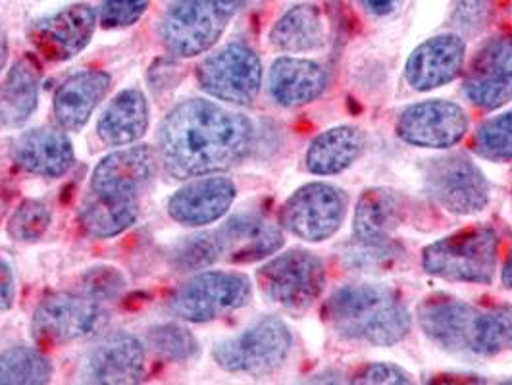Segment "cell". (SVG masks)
Masks as SVG:
<instances>
[{
    "label": "cell",
    "mask_w": 512,
    "mask_h": 385,
    "mask_svg": "<svg viewBox=\"0 0 512 385\" xmlns=\"http://www.w3.org/2000/svg\"><path fill=\"white\" fill-rule=\"evenodd\" d=\"M426 191L437 205L457 216H472L489 203L484 172L466 156L449 154L426 166Z\"/></svg>",
    "instance_id": "8fae6325"
},
{
    "label": "cell",
    "mask_w": 512,
    "mask_h": 385,
    "mask_svg": "<svg viewBox=\"0 0 512 385\" xmlns=\"http://www.w3.org/2000/svg\"><path fill=\"white\" fill-rule=\"evenodd\" d=\"M95 24V10L87 4H76L35 22L27 35L35 51L45 60L64 62L91 43Z\"/></svg>",
    "instance_id": "9a60e30c"
},
{
    "label": "cell",
    "mask_w": 512,
    "mask_h": 385,
    "mask_svg": "<svg viewBox=\"0 0 512 385\" xmlns=\"http://www.w3.org/2000/svg\"><path fill=\"white\" fill-rule=\"evenodd\" d=\"M149 128V104L141 91H122L106 106L97 133L110 147H124L139 141Z\"/></svg>",
    "instance_id": "4316f807"
},
{
    "label": "cell",
    "mask_w": 512,
    "mask_h": 385,
    "mask_svg": "<svg viewBox=\"0 0 512 385\" xmlns=\"http://www.w3.org/2000/svg\"><path fill=\"white\" fill-rule=\"evenodd\" d=\"M214 231L222 247V258L235 264L270 257L283 245L282 230L256 214H237Z\"/></svg>",
    "instance_id": "ac0fdd59"
},
{
    "label": "cell",
    "mask_w": 512,
    "mask_h": 385,
    "mask_svg": "<svg viewBox=\"0 0 512 385\" xmlns=\"http://www.w3.org/2000/svg\"><path fill=\"white\" fill-rule=\"evenodd\" d=\"M470 128L468 116L451 101L410 104L397 120L401 141L422 149H451L461 143Z\"/></svg>",
    "instance_id": "4fadbf2b"
},
{
    "label": "cell",
    "mask_w": 512,
    "mask_h": 385,
    "mask_svg": "<svg viewBox=\"0 0 512 385\" xmlns=\"http://www.w3.org/2000/svg\"><path fill=\"white\" fill-rule=\"evenodd\" d=\"M499 258V235L489 226L457 231L424 249L422 266L447 282H493Z\"/></svg>",
    "instance_id": "277c9868"
},
{
    "label": "cell",
    "mask_w": 512,
    "mask_h": 385,
    "mask_svg": "<svg viewBox=\"0 0 512 385\" xmlns=\"http://www.w3.org/2000/svg\"><path fill=\"white\" fill-rule=\"evenodd\" d=\"M345 195L324 181L307 183L297 189L282 206L280 224L291 235L320 243L333 237L345 220Z\"/></svg>",
    "instance_id": "30bf717a"
},
{
    "label": "cell",
    "mask_w": 512,
    "mask_h": 385,
    "mask_svg": "<svg viewBox=\"0 0 512 385\" xmlns=\"http://www.w3.org/2000/svg\"><path fill=\"white\" fill-rule=\"evenodd\" d=\"M16 162L35 176L60 178L76 162L74 147L60 129L39 128L24 133L14 147Z\"/></svg>",
    "instance_id": "44dd1931"
},
{
    "label": "cell",
    "mask_w": 512,
    "mask_h": 385,
    "mask_svg": "<svg viewBox=\"0 0 512 385\" xmlns=\"http://www.w3.org/2000/svg\"><path fill=\"white\" fill-rule=\"evenodd\" d=\"M197 79L201 89L214 99L249 106L262 87V64L251 47L230 43L201 62Z\"/></svg>",
    "instance_id": "9c48e42d"
},
{
    "label": "cell",
    "mask_w": 512,
    "mask_h": 385,
    "mask_svg": "<svg viewBox=\"0 0 512 385\" xmlns=\"http://www.w3.org/2000/svg\"><path fill=\"white\" fill-rule=\"evenodd\" d=\"M466 45L459 35L443 33L416 47L407 60L405 79L414 91H432L461 76Z\"/></svg>",
    "instance_id": "e0dca14e"
},
{
    "label": "cell",
    "mask_w": 512,
    "mask_h": 385,
    "mask_svg": "<svg viewBox=\"0 0 512 385\" xmlns=\"http://www.w3.org/2000/svg\"><path fill=\"white\" fill-rule=\"evenodd\" d=\"M153 153L147 145L108 154L97 164L89 191L114 197H139V189L151 180Z\"/></svg>",
    "instance_id": "ffe728a7"
},
{
    "label": "cell",
    "mask_w": 512,
    "mask_h": 385,
    "mask_svg": "<svg viewBox=\"0 0 512 385\" xmlns=\"http://www.w3.org/2000/svg\"><path fill=\"white\" fill-rule=\"evenodd\" d=\"M489 0H461L453 14V22L464 33H476L486 26Z\"/></svg>",
    "instance_id": "8d00e7d4"
},
{
    "label": "cell",
    "mask_w": 512,
    "mask_h": 385,
    "mask_svg": "<svg viewBox=\"0 0 512 385\" xmlns=\"http://www.w3.org/2000/svg\"><path fill=\"white\" fill-rule=\"evenodd\" d=\"M145 374V349L137 337H106L83 360L81 380L87 384H137Z\"/></svg>",
    "instance_id": "2e32d148"
},
{
    "label": "cell",
    "mask_w": 512,
    "mask_h": 385,
    "mask_svg": "<svg viewBox=\"0 0 512 385\" xmlns=\"http://www.w3.org/2000/svg\"><path fill=\"white\" fill-rule=\"evenodd\" d=\"M291 345L293 337L289 328L280 318L268 316L258 320L243 334L218 343L214 359L220 368L228 372L268 376L282 368L289 357Z\"/></svg>",
    "instance_id": "52a82bcc"
},
{
    "label": "cell",
    "mask_w": 512,
    "mask_h": 385,
    "mask_svg": "<svg viewBox=\"0 0 512 385\" xmlns=\"http://www.w3.org/2000/svg\"><path fill=\"white\" fill-rule=\"evenodd\" d=\"M6 60H8V37H6V33L0 29V72H2V68L6 66Z\"/></svg>",
    "instance_id": "60d3db41"
},
{
    "label": "cell",
    "mask_w": 512,
    "mask_h": 385,
    "mask_svg": "<svg viewBox=\"0 0 512 385\" xmlns=\"http://www.w3.org/2000/svg\"><path fill=\"white\" fill-rule=\"evenodd\" d=\"M405 220V199L387 187L362 193L355 210L353 233L360 245L391 243L393 231Z\"/></svg>",
    "instance_id": "603a6c76"
},
{
    "label": "cell",
    "mask_w": 512,
    "mask_h": 385,
    "mask_svg": "<svg viewBox=\"0 0 512 385\" xmlns=\"http://www.w3.org/2000/svg\"><path fill=\"white\" fill-rule=\"evenodd\" d=\"M270 95L285 108H297L316 101L328 87L326 70L307 58L283 56L270 70Z\"/></svg>",
    "instance_id": "7402d4cb"
},
{
    "label": "cell",
    "mask_w": 512,
    "mask_h": 385,
    "mask_svg": "<svg viewBox=\"0 0 512 385\" xmlns=\"http://www.w3.org/2000/svg\"><path fill=\"white\" fill-rule=\"evenodd\" d=\"M104 318L106 312L101 301L85 293H54L35 310L31 332L39 345L56 347L95 334L103 326Z\"/></svg>",
    "instance_id": "7c38bea8"
},
{
    "label": "cell",
    "mask_w": 512,
    "mask_h": 385,
    "mask_svg": "<svg viewBox=\"0 0 512 385\" xmlns=\"http://www.w3.org/2000/svg\"><path fill=\"white\" fill-rule=\"evenodd\" d=\"M112 79L101 70L81 72L66 79L54 97V116L66 131L83 128L103 101Z\"/></svg>",
    "instance_id": "cb8c5ba5"
},
{
    "label": "cell",
    "mask_w": 512,
    "mask_h": 385,
    "mask_svg": "<svg viewBox=\"0 0 512 385\" xmlns=\"http://www.w3.org/2000/svg\"><path fill=\"white\" fill-rule=\"evenodd\" d=\"M16 297V285H14V276L4 258H0V312L8 310L14 305Z\"/></svg>",
    "instance_id": "f35d334b"
},
{
    "label": "cell",
    "mask_w": 512,
    "mask_h": 385,
    "mask_svg": "<svg viewBox=\"0 0 512 385\" xmlns=\"http://www.w3.org/2000/svg\"><path fill=\"white\" fill-rule=\"evenodd\" d=\"M272 45L283 52L318 51L326 45L322 12L312 4L289 8L270 31Z\"/></svg>",
    "instance_id": "83f0119b"
},
{
    "label": "cell",
    "mask_w": 512,
    "mask_h": 385,
    "mask_svg": "<svg viewBox=\"0 0 512 385\" xmlns=\"http://www.w3.org/2000/svg\"><path fill=\"white\" fill-rule=\"evenodd\" d=\"M474 151L489 160H512V110L478 128Z\"/></svg>",
    "instance_id": "1f68e13d"
},
{
    "label": "cell",
    "mask_w": 512,
    "mask_h": 385,
    "mask_svg": "<svg viewBox=\"0 0 512 385\" xmlns=\"http://www.w3.org/2000/svg\"><path fill=\"white\" fill-rule=\"evenodd\" d=\"M139 214V197H114L89 191L79 220L83 230L93 237H114L133 226Z\"/></svg>",
    "instance_id": "f1b7e54d"
},
{
    "label": "cell",
    "mask_w": 512,
    "mask_h": 385,
    "mask_svg": "<svg viewBox=\"0 0 512 385\" xmlns=\"http://www.w3.org/2000/svg\"><path fill=\"white\" fill-rule=\"evenodd\" d=\"M151 0H106L101 10V24L106 29L133 26L147 12Z\"/></svg>",
    "instance_id": "d590c367"
},
{
    "label": "cell",
    "mask_w": 512,
    "mask_h": 385,
    "mask_svg": "<svg viewBox=\"0 0 512 385\" xmlns=\"http://www.w3.org/2000/svg\"><path fill=\"white\" fill-rule=\"evenodd\" d=\"M245 0H176L160 22L164 49L178 58L210 51Z\"/></svg>",
    "instance_id": "5b68a950"
},
{
    "label": "cell",
    "mask_w": 512,
    "mask_h": 385,
    "mask_svg": "<svg viewBox=\"0 0 512 385\" xmlns=\"http://www.w3.org/2000/svg\"><path fill=\"white\" fill-rule=\"evenodd\" d=\"M251 295L245 274L212 270L183 283L170 299V310L185 322L203 324L245 307Z\"/></svg>",
    "instance_id": "ba28073f"
},
{
    "label": "cell",
    "mask_w": 512,
    "mask_h": 385,
    "mask_svg": "<svg viewBox=\"0 0 512 385\" xmlns=\"http://www.w3.org/2000/svg\"><path fill=\"white\" fill-rule=\"evenodd\" d=\"M422 332L439 347L476 357L512 351V307H476L449 295H434L418 307Z\"/></svg>",
    "instance_id": "7a4b0ae2"
},
{
    "label": "cell",
    "mask_w": 512,
    "mask_h": 385,
    "mask_svg": "<svg viewBox=\"0 0 512 385\" xmlns=\"http://www.w3.org/2000/svg\"><path fill=\"white\" fill-rule=\"evenodd\" d=\"M255 128L239 112L191 99L178 104L158 128V156L176 180L203 178L239 164L253 147Z\"/></svg>",
    "instance_id": "6da1fadb"
},
{
    "label": "cell",
    "mask_w": 512,
    "mask_h": 385,
    "mask_svg": "<svg viewBox=\"0 0 512 385\" xmlns=\"http://www.w3.org/2000/svg\"><path fill=\"white\" fill-rule=\"evenodd\" d=\"M222 260V247L216 231H205L193 237H187L174 249L170 262L178 272L203 270L214 262Z\"/></svg>",
    "instance_id": "4dcf8cb0"
},
{
    "label": "cell",
    "mask_w": 512,
    "mask_h": 385,
    "mask_svg": "<svg viewBox=\"0 0 512 385\" xmlns=\"http://www.w3.org/2000/svg\"><path fill=\"white\" fill-rule=\"evenodd\" d=\"M126 287L124 276L112 266H97L91 268L79 285V291L95 301H110L116 299Z\"/></svg>",
    "instance_id": "e575fe53"
},
{
    "label": "cell",
    "mask_w": 512,
    "mask_h": 385,
    "mask_svg": "<svg viewBox=\"0 0 512 385\" xmlns=\"http://www.w3.org/2000/svg\"><path fill=\"white\" fill-rule=\"evenodd\" d=\"M503 283H505V287L512 289V253L505 264V270H503Z\"/></svg>",
    "instance_id": "b9f144b4"
},
{
    "label": "cell",
    "mask_w": 512,
    "mask_h": 385,
    "mask_svg": "<svg viewBox=\"0 0 512 385\" xmlns=\"http://www.w3.org/2000/svg\"><path fill=\"white\" fill-rule=\"evenodd\" d=\"M41 72L37 62L26 56L0 83V129L24 126L37 108Z\"/></svg>",
    "instance_id": "d4e9b609"
},
{
    "label": "cell",
    "mask_w": 512,
    "mask_h": 385,
    "mask_svg": "<svg viewBox=\"0 0 512 385\" xmlns=\"http://www.w3.org/2000/svg\"><path fill=\"white\" fill-rule=\"evenodd\" d=\"M237 197V189L228 178L193 181L170 199L168 212L183 226H206L220 220Z\"/></svg>",
    "instance_id": "d6986e66"
},
{
    "label": "cell",
    "mask_w": 512,
    "mask_h": 385,
    "mask_svg": "<svg viewBox=\"0 0 512 385\" xmlns=\"http://www.w3.org/2000/svg\"><path fill=\"white\" fill-rule=\"evenodd\" d=\"M52 364L49 359L29 347H12L0 353V384H49Z\"/></svg>",
    "instance_id": "f546056e"
},
{
    "label": "cell",
    "mask_w": 512,
    "mask_h": 385,
    "mask_svg": "<svg viewBox=\"0 0 512 385\" xmlns=\"http://www.w3.org/2000/svg\"><path fill=\"white\" fill-rule=\"evenodd\" d=\"M149 341L160 357L176 362L193 359L199 353L195 335L176 324L156 326L149 334Z\"/></svg>",
    "instance_id": "836d02e7"
},
{
    "label": "cell",
    "mask_w": 512,
    "mask_h": 385,
    "mask_svg": "<svg viewBox=\"0 0 512 385\" xmlns=\"http://www.w3.org/2000/svg\"><path fill=\"white\" fill-rule=\"evenodd\" d=\"M362 8L372 16H389L393 10L399 8L403 0H359Z\"/></svg>",
    "instance_id": "ab89813d"
},
{
    "label": "cell",
    "mask_w": 512,
    "mask_h": 385,
    "mask_svg": "<svg viewBox=\"0 0 512 385\" xmlns=\"http://www.w3.org/2000/svg\"><path fill=\"white\" fill-rule=\"evenodd\" d=\"M333 332L351 341L389 347L412 328L409 308L397 291L380 283H353L337 289L326 305Z\"/></svg>",
    "instance_id": "3957f363"
},
{
    "label": "cell",
    "mask_w": 512,
    "mask_h": 385,
    "mask_svg": "<svg viewBox=\"0 0 512 385\" xmlns=\"http://www.w3.org/2000/svg\"><path fill=\"white\" fill-rule=\"evenodd\" d=\"M366 135L353 126H337L320 133L308 147V172L316 176H335L353 166L364 153Z\"/></svg>",
    "instance_id": "484cf974"
},
{
    "label": "cell",
    "mask_w": 512,
    "mask_h": 385,
    "mask_svg": "<svg viewBox=\"0 0 512 385\" xmlns=\"http://www.w3.org/2000/svg\"><path fill=\"white\" fill-rule=\"evenodd\" d=\"M256 280L270 303L287 312L301 314L322 295L326 268L316 255L293 249L264 264L256 272Z\"/></svg>",
    "instance_id": "8992f818"
},
{
    "label": "cell",
    "mask_w": 512,
    "mask_h": 385,
    "mask_svg": "<svg viewBox=\"0 0 512 385\" xmlns=\"http://www.w3.org/2000/svg\"><path fill=\"white\" fill-rule=\"evenodd\" d=\"M464 93L482 110L512 101V37H495L474 56L466 72Z\"/></svg>",
    "instance_id": "5bb4252c"
},
{
    "label": "cell",
    "mask_w": 512,
    "mask_h": 385,
    "mask_svg": "<svg viewBox=\"0 0 512 385\" xmlns=\"http://www.w3.org/2000/svg\"><path fill=\"white\" fill-rule=\"evenodd\" d=\"M357 384H410V376L399 366L389 362L368 364L355 376Z\"/></svg>",
    "instance_id": "74e56055"
},
{
    "label": "cell",
    "mask_w": 512,
    "mask_h": 385,
    "mask_svg": "<svg viewBox=\"0 0 512 385\" xmlns=\"http://www.w3.org/2000/svg\"><path fill=\"white\" fill-rule=\"evenodd\" d=\"M51 226V210L41 201L29 199L16 208L10 216L8 233L20 243L39 241Z\"/></svg>",
    "instance_id": "d6a6232c"
}]
</instances>
